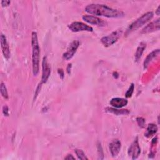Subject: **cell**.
<instances>
[{"label":"cell","instance_id":"cell-7","mask_svg":"<svg viewBox=\"0 0 160 160\" xmlns=\"http://www.w3.org/2000/svg\"><path fill=\"white\" fill-rule=\"evenodd\" d=\"M79 46V41L78 40L73 41L69 44L66 51L63 54V58L66 60H69L71 59L74 56Z\"/></svg>","mask_w":160,"mask_h":160},{"label":"cell","instance_id":"cell-19","mask_svg":"<svg viewBox=\"0 0 160 160\" xmlns=\"http://www.w3.org/2000/svg\"><path fill=\"white\" fill-rule=\"evenodd\" d=\"M75 153L79 159H88V158L86 157L83 151L81 149H75Z\"/></svg>","mask_w":160,"mask_h":160},{"label":"cell","instance_id":"cell-6","mask_svg":"<svg viewBox=\"0 0 160 160\" xmlns=\"http://www.w3.org/2000/svg\"><path fill=\"white\" fill-rule=\"evenodd\" d=\"M128 153V155L131 156L132 159H137L141 153V148L139 146L138 137L136 138V139L134 140V141L131 143V144L129 147Z\"/></svg>","mask_w":160,"mask_h":160},{"label":"cell","instance_id":"cell-12","mask_svg":"<svg viewBox=\"0 0 160 160\" xmlns=\"http://www.w3.org/2000/svg\"><path fill=\"white\" fill-rule=\"evenodd\" d=\"M159 19H158L151 22H150L149 24H148L146 26H145L142 31L141 33H149L156 30H159Z\"/></svg>","mask_w":160,"mask_h":160},{"label":"cell","instance_id":"cell-22","mask_svg":"<svg viewBox=\"0 0 160 160\" xmlns=\"http://www.w3.org/2000/svg\"><path fill=\"white\" fill-rule=\"evenodd\" d=\"M2 112L5 116H8L9 115V109L7 106H4L2 108Z\"/></svg>","mask_w":160,"mask_h":160},{"label":"cell","instance_id":"cell-3","mask_svg":"<svg viewBox=\"0 0 160 160\" xmlns=\"http://www.w3.org/2000/svg\"><path fill=\"white\" fill-rule=\"evenodd\" d=\"M153 17V12L152 11L148 12L144 14H142L141 17L134 21L132 23H131L128 28L126 30V34L131 33V32L139 29L140 27L145 24L149 20H151Z\"/></svg>","mask_w":160,"mask_h":160},{"label":"cell","instance_id":"cell-5","mask_svg":"<svg viewBox=\"0 0 160 160\" xmlns=\"http://www.w3.org/2000/svg\"><path fill=\"white\" fill-rule=\"evenodd\" d=\"M68 28L70 30L73 32H79V31H88L92 32L93 29L90 26H88L82 22L74 21L68 25Z\"/></svg>","mask_w":160,"mask_h":160},{"label":"cell","instance_id":"cell-1","mask_svg":"<svg viewBox=\"0 0 160 160\" xmlns=\"http://www.w3.org/2000/svg\"><path fill=\"white\" fill-rule=\"evenodd\" d=\"M85 11L90 14L104 16L106 18H118L124 16V13L120 10L113 9L105 4H91L85 8Z\"/></svg>","mask_w":160,"mask_h":160},{"label":"cell","instance_id":"cell-18","mask_svg":"<svg viewBox=\"0 0 160 160\" xmlns=\"http://www.w3.org/2000/svg\"><path fill=\"white\" fill-rule=\"evenodd\" d=\"M1 94L2 96V97L5 99H8V92L7 91V88L6 87V85L4 83H3L2 82L1 83Z\"/></svg>","mask_w":160,"mask_h":160},{"label":"cell","instance_id":"cell-24","mask_svg":"<svg viewBox=\"0 0 160 160\" xmlns=\"http://www.w3.org/2000/svg\"><path fill=\"white\" fill-rule=\"evenodd\" d=\"M64 159H75V158L73 157L72 154H68L67 155L66 157H65Z\"/></svg>","mask_w":160,"mask_h":160},{"label":"cell","instance_id":"cell-21","mask_svg":"<svg viewBox=\"0 0 160 160\" xmlns=\"http://www.w3.org/2000/svg\"><path fill=\"white\" fill-rule=\"evenodd\" d=\"M137 120V122H138V125L141 127V128H144V124H145V120L142 117H139V118H137L136 119Z\"/></svg>","mask_w":160,"mask_h":160},{"label":"cell","instance_id":"cell-17","mask_svg":"<svg viewBox=\"0 0 160 160\" xmlns=\"http://www.w3.org/2000/svg\"><path fill=\"white\" fill-rule=\"evenodd\" d=\"M158 131V127L154 124H149L147 128L146 132H145V136L148 138L152 136Z\"/></svg>","mask_w":160,"mask_h":160},{"label":"cell","instance_id":"cell-10","mask_svg":"<svg viewBox=\"0 0 160 160\" xmlns=\"http://www.w3.org/2000/svg\"><path fill=\"white\" fill-rule=\"evenodd\" d=\"M121 148V143L119 139H114L110 143L109 146V151L111 155L113 157H115L118 155L120 152Z\"/></svg>","mask_w":160,"mask_h":160},{"label":"cell","instance_id":"cell-9","mask_svg":"<svg viewBox=\"0 0 160 160\" xmlns=\"http://www.w3.org/2000/svg\"><path fill=\"white\" fill-rule=\"evenodd\" d=\"M82 19L84 21L87 22L89 24H94V25H98V26H104L106 24V22L103 21L102 19L92 15H84L82 16Z\"/></svg>","mask_w":160,"mask_h":160},{"label":"cell","instance_id":"cell-8","mask_svg":"<svg viewBox=\"0 0 160 160\" xmlns=\"http://www.w3.org/2000/svg\"><path fill=\"white\" fill-rule=\"evenodd\" d=\"M42 78L41 84L46 82L51 74V68L48 62L46 57H44L43 58L42 63Z\"/></svg>","mask_w":160,"mask_h":160},{"label":"cell","instance_id":"cell-2","mask_svg":"<svg viewBox=\"0 0 160 160\" xmlns=\"http://www.w3.org/2000/svg\"><path fill=\"white\" fill-rule=\"evenodd\" d=\"M31 46L32 49V72L34 76H36L39 70V59H40V48L38 43L37 33L32 32L31 34Z\"/></svg>","mask_w":160,"mask_h":160},{"label":"cell","instance_id":"cell-4","mask_svg":"<svg viewBox=\"0 0 160 160\" xmlns=\"http://www.w3.org/2000/svg\"><path fill=\"white\" fill-rule=\"evenodd\" d=\"M122 31L121 29H118L116 31H114L110 34L102 38L101 39V42L104 46L109 47L114 44L119 39L122 34Z\"/></svg>","mask_w":160,"mask_h":160},{"label":"cell","instance_id":"cell-26","mask_svg":"<svg viewBox=\"0 0 160 160\" xmlns=\"http://www.w3.org/2000/svg\"><path fill=\"white\" fill-rule=\"evenodd\" d=\"M71 64H69L68 66V68H67V72L68 73H70L71 72Z\"/></svg>","mask_w":160,"mask_h":160},{"label":"cell","instance_id":"cell-25","mask_svg":"<svg viewBox=\"0 0 160 160\" xmlns=\"http://www.w3.org/2000/svg\"><path fill=\"white\" fill-rule=\"evenodd\" d=\"M58 72L60 74V76H61V78H63V77H64V72H63V71L62 69H59L58 70Z\"/></svg>","mask_w":160,"mask_h":160},{"label":"cell","instance_id":"cell-16","mask_svg":"<svg viewBox=\"0 0 160 160\" xmlns=\"http://www.w3.org/2000/svg\"><path fill=\"white\" fill-rule=\"evenodd\" d=\"M106 111L113 113L116 115H126L129 113V111L128 109H119L115 108H107Z\"/></svg>","mask_w":160,"mask_h":160},{"label":"cell","instance_id":"cell-15","mask_svg":"<svg viewBox=\"0 0 160 160\" xmlns=\"http://www.w3.org/2000/svg\"><path fill=\"white\" fill-rule=\"evenodd\" d=\"M146 44L145 42H141L139 45L138 46L136 53H135V60L136 61H138L139 60V59L141 58L144 49H146Z\"/></svg>","mask_w":160,"mask_h":160},{"label":"cell","instance_id":"cell-23","mask_svg":"<svg viewBox=\"0 0 160 160\" xmlns=\"http://www.w3.org/2000/svg\"><path fill=\"white\" fill-rule=\"evenodd\" d=\"M10 1H8V0H3V1H1V5L2 6H8L9 4H10Z\"/></svg>","mask_w":160,"mask_h":160},{"label":"cell","instance_id":"cell-14","mask_svg":"<svg viewBox=\"0 0 160 160\" xmlns=\"http://www.w3.org/2000/svg\"><path fill=\"white\" fill-rule=\"evenodd\" d=\"M159 55V49H156L148 55L144 62V68H147L149 64Z\"/></svg>","mask_w":160,"mask_h":160},{"label":"cell","instance_id":"cell-20","mask_svg":"<svg viewBox=\"0 0 160 160\" xmlns=\"http://www.w3.org/2000/svg\"><path fill=\"white\" fill-rule=\"evenodd\" d=\"M134 84L133 83H131L128 90L127 91V92H126L125 94V96L126 98H130L132 93H133V91H134Z\"/></svg>","mask_w":160,"mask_h":160},{"label":"cell","instance_id":"cell-13","mask_svg":"<svg viewBox=\"0 0 160 160\" xmlns=\"http://www.w3.org/2000/svg\"><path fill=\"white\" fill-rule=\"evenodd\" d=\"M128 101L126 99L121 98H114L110 100V104L115 108H121L127 105Z\"/></svg>","mask_w":160,"mask_h":160},{"label":"cell","instance_id":"cell-11","mask_svg":"<svg viewBox=\"0 0 160 160\" xmlns=\"http://www.w3.org/2000/svg\"><path fill=\"white\" fill-rule=\"evenodd\" d=\"M1 48H2V51L3 53V55L4 58L6 59H8L10 57V48L9 46V44L6 41V36L3 34H1Z\"/></svg>","mask_w":160,"mask_h":160},{"label":"cell","instance_id":"cell-27","mask_svg":"<svg viewBox=\"0 0 160 160\" xmlns=\"http://www.w3.org/2000/svg\"><path fill=\"white\" fill-rule=\"evenodd\" d=\"M159 8H160V6H159L158 7V9H157V10H156V13L158 15L159 14V11H160Z\"/></svg>","mask_w":160,"mask_h":160}]
</instances>
